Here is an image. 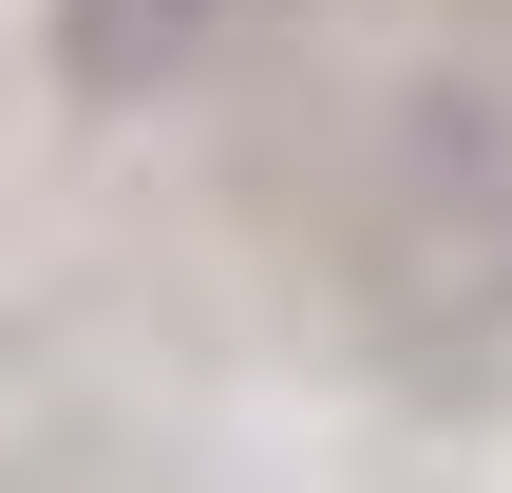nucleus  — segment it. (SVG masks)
Wrapping results in <instances>:
<instances>
[{
	"label": "nucleus",
	"instance_id": "1",
	"mask_svg": "<svg viewBox=\"0 0 512 493\" xmlns=\"http://www.w3.org/2000/svg\"><path fill=\"white\" fill-rule=\"evenodd\" d=\"M209 19H228V0H57V76H76V95H152V76L209 57Z\"/></svg>",
	"mask_w": 512,
	"mask_h": 493
}]
</instances>
